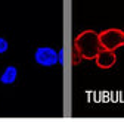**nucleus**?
Masks as SVG:
<instances>
[{
	"label": "nucleus",
	"mask_w": 124,
	"mask_h": 122,
	"mask_svg": "<svg viewBox=\"0 0 124 122\" xmlns=\"http://www.w3.org/2000/svg\"><path fill=\"white\" fill-rule=\"evenodd\" d=\"M74 49L80 53L81 59L95 60L98 52L101 50L99 44V35L93 29H86L81 31L74 40Z\"/></svg>",
	"instance_id": "f257e3e1"
},
{
	"label": "nucleus",
	"mask_w": 124,
	"mask_h": 122,
	"mask_svg": "<svg viewBox=\"0 0 124 122\" xmlns=\"http://www.w3.org/2000/svg\"><path fill=\"white\" fill-rule=\"evenodd\" d=\"M101 49L106 50H117L124 46V31L118 28H106L98 33Z\"/></svg>",
	"instance_id": "f03ea898"
},
{
	"label": "nucleus",
	"mask_w": 124,
	"mask_h": 122,
	"mask_svg": "<svg viewBox=\"0 0 124 122\" xmlns=\"http://www.w3.org/2000/svg\"><path fill=\"white\" fill-rule=\"evenodd\" d=\"M34 60L37 65L44 68L55 66L58 65V50H55L53 47H49V46L37 47L34 52Z\"/></svg>",
	"instance_id": "7ed1b4c3"
},
{
	"label": "nucleus",
	"mask_w": 124,
	"mask_h": 122,
	"mask_svg": "<svg viewBox=\"0 0 124 122\" xmlns=\"http://www.w3.org/2000/svg\"><path fill=\"white\" fill-rule=\"evenodd\" d=\"M95 63L98 68L101 69H109L117 63V54L115 50H106V49H101L95 57Z\"/></svg>",
	"instance_id": "20e7f679"
},
{
	"label": "nucleus",
	"mask_w": 124,
	"mask_h": 122,
	"mask_svg": "<svg viewBox=\"0 0 124 122\" xmlns=\"http://www.w3.org/2000/svg\"><path fill=\"white\" fill-rule=\"evenodd\" d=\"M18 80V68L13 66V65H9L3 69V72L0 74V82L2 84H13L15 81Z\"/></svg>",
	"instance_id": "39448f33"
},
{
	"label": "nucleus",
	"mask_w": 124,
	"mask_h": 122,
	"mask_svg": "<svg viewBox=\"0 0 124 122\" xmlns=\"http://www.w3.org/2000/svg\"><path fill=\"white\" fill-rule=\"evenodd\" d=\"M8 49H9V43H8V40H6L5 37H0V54L6 53Z\"/></svg>",
	"instance_id": "423d86ee"
},
{
	"label": "nucleus",
	"mask_w": 124,
	"mask_h": 122,
	"mask_svg": "<svg viewBox=\"0 0 124 122\" xmlns=\"http://www.w3.org/2000/svg\"><path fill=\"white\" fill-rule=\"evenodd\" d=\"M58 65H65V49L58 50Z\"/></svg>",
	"instance_id": "0eeeda50"
}]
</instances>
